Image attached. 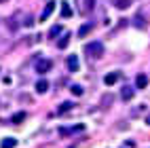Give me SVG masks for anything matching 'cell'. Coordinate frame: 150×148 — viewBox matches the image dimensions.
Segmentation results:
<instances>
[{
  "label": "cell",
  "mask_w": 150,
  "mask_h": 148,
  "mask_svg": "<svg viewBox=\"0 0 150 148\" xmlns=\"http://www.w3.org/2000/svg\"><path fill=\"white\" fill-rule=\"evenodd\" d=\"M85 53H87L89 59H99V57L104 55V45L97 42V40H93V42H89L85 47Z\"/></svg>",
  "instance_id": "cell-1"
},
{
  "label": "cell",
  "mask_w": 150,
  "mask_h": 148,
  "mask_svg": "<svg viewBox=\"0 0 150 148\" xmlns=\"http://www.w3.org/2000/svg\"><path fill=\"white\" fill-rule=\"evenodd\" d=\"M51 59H40V62L36 64V72H40V74H45V72H49L51 70Z\"/></svg>",
  "instance_id": "cell-2"
},
{
  "label": "cell",
  "mask_w": 150,
  "mask_h": 148,
  "mask_svg": "<svg viewBox=\"0 0 150 148\" xmlns=\"http://www.w3.org/2000/svg\"><path fill=\"white\" fill-rule=\"evenodd\" d=\"M78 68H81L78 57H76V55H70V57H68V70H70V72H78Z\"/></svg>",
  "instance_id": "cell-3"
},
{
  "label": "cell",
  "mask_w": 150,
  "mask_h": 148,
  "mask_svg": "<svg viewBox=\"0 0 150 148\" xmlns=\"http://www.w3.org/2000/svg\"><path fill=\"white\" fill-rule=\"evenodd\" d=\"M118 78H121V74H118V72H108V74L104 76V83H106V85H114V83H118Z\"/></svg>",
  "instance_id": "cell-4"
},
{
  "label": "cell",
  "mask_w": 150,
  "mask_h": 148,
  "mask_svg": "<svg viewBox=\"0 0 150 148\" xmlns=\"http://www.w3.org/2000/svg\"><path fill=\"white\" fill-rule=\"evenodd\" d=\"M53 8H55V2H49V4L45 6V11H42V15H40V21H47V17H51V13H53Z\"/></svg>",
  "instance_id": "cell-5"
},
{
  "label": "cell",
  "mask_w": 150,
  "mask_h": 148,
  "mask_svg": "<svg viewBox=\"0 0 150 148\" xmlns=\"http://www.w3.org/2000/svg\"><path fill=\"white\" fill-rule=\"evenodd\" d=\"M146 85H148V76H146V74H137V76H135V87H137V89H144Z\"/></svg>",
  "instance_id": "cell-6"
},
{
  "label": "cell",
  "mask_w": 150,
  "mask_h": 148,
  "mask_svg": "<svg viewBox=\"0 0 150 148\" xmlns=\"http://www.w3.org/2000/svg\"><path fill=\"white\" fill-rule=\"evenodd\" d=\"M47 91H49V83L45 78H40V81L36 83V93H47Z\"/></svg>",
  "instance_id": "cell-7"
},
{
  "label": "cell",
  "mask_w": 150,
  "mask_h": 148,
  "mask_svg": "<svg viewBox=\"0 0 150 148\" xmlns=\"http://www.w3.org/2000/svg\"><path fill=\"white\" fill-rule=\"evenodd\" d=\"M15 146H17L15 137H4V140L0 142V148H15Z\"/></svg>",
  "instance_id": "cell-8"
},
{
  "label": "cell",
  "mask_w": 150,
  "mask_h": 148,
  "mask_svg": "<svg viewBox=\"0 0 150 148\" xmlns=\"http://www.w3.org/2000/svg\"><path fill=\"white\" fill-rule=\"evenodd\" d=\"M91 30H93V23H85V25H81V28H78V36H81V38H85L89 32H91Z\"/></svg>",
  "instance_id": "cell-9"
},
{
  "label": "cell",
  "mask_w": 150,
  "mask_h": 148,
  "mask_svg": "<svg viewBox=\"0 0 150 148\" xmlns=\"http://www.w3.org/2000/svg\"><path fill=\"white\" fill-rule=\"evenodd\" d=\"M121 97L123 100H133V89L131 87H123L121 89Z\"/></svg>",
  "instance_id": "cell-10"
},
{
  "label": "cell",
  "mask_w": 150,
  "mask_h": 148,
  "mask_svg": "<svg viewBox=\"0 0 150 148\" xmlns=\"http://www.w3.org/2000/svg\"><path fill=\"white\" fill-rule=\"evenodd\" d=\"M114 6L123 11V8H129V6H131V0H116V2H114Z\"/></svg>",
  "instance_id": "cell-11"
},
{
  "label": "cell",
  "mask_w": 150,
  "mask_h": 148,
  "mask_svg": "<svg viewBox=\"0 0 150 148\" xmlns=\"http://www.w3.org/2000/svg\"><path fill=\"white\" fill-rule=\"evenodd\" d=\"M62 15H64V17H72V8H70V4H68V2H64V4H62Z\"/></svg>",
  "instance_id": "cell-12"
},
{
  "label": "cell",
  "mask_w": 150,
  "mask_h": 148,
  "mask_svg": "<svg viewBox=\"0 0 150 148\" xmlns=\"http://www.w3.org/2000/svg\"><path fill=\"white\" fill-rule=\"evenodd\" d=\"M68 42H70V34H64V38H59L57 47H59V49H64V47H68Z\"/></svg>",
  "instance_id": "cell-13"
},
{
  "label": "cell",
  "mask_w": 150,
  "mask_h": 148,
  "mask_svg": "<svg viewBox=\"0 0 150 148\" xmlns=\"http://www.w3.org/2000/svg\"><path fill=\"white\" fill-rule=\"evenodd\" d=\"M133 23H135L137 28H144V25H146V23H144V17H142V13H137V15H135V19H133Z\"/></svg>",
  "instance_id": "cell-14"
},
{
  "label": "cell",
  "mask_w": 150,
  "mask_h": 148,
  "mask_svg": "<svg viewBox=\"0 0 150 148\" xmlns=\"http://www.w3.org/2000/svg\"><path fill=\"white\" fill-rule=\"evenodd\" d=\"M25 116H28L25 112H17V114H13V118H11V121H13V123H21Z\"/></svg>",
  "instance_id": "cell-15"
},
{
  "label": "cell",
  "mask_w": 150,
  "mask_h": 148,
  "mask_svg": "<svg viewBox=\"0 0 150 148\" xmlns=\"http://www.w3.org/2000/svg\"><path fill=\"white\" fill-rule=\"evenodd\" d=\"M93 4H95V0H85V6H83V11H85V13H91Z\"/></svg>",
  "instance_id": "cell-16"
},
{
  "label": "cell",
  "mask_w": 150,
  "mask_h": 148,
  "mask_svg": "<svg viewBox=\"0 0 150 148\" xmlns=\"http://www.w3.org/2000/svg\"><path fill=\"white\" fill-rule=\"evenodd\" d=\"M59 32H62V28H59V25H53V28H51V32H49V38H55Z\"/></svg>",
  "instance_id": "cell-17"
},
{
  "label": "cell",
  "mask_w": 150,
  "mask_h": 148,
  "mask_svg": "<svg viewBox=\"0 0 150 148\" xmlns=\"http://www.w3.org/2000/svg\"><path fill=\"white\" fill-rule=\"evenodd\" d=\"M72 106H74L72 102H66V104H62V106H59V112H68V110H70Z\"/></svg>",
  "instance_id": "cell-18"
},
{
  "label": "cell",
  "mask_w": 150,
  "mask_h": 148,
  "mask_svg": "<svg viewBox=\"0 0 150 148\" xmlns=\"http://www.w3.org/2000/svg\"><path fill=\"white\" fill-rule=\"evenodd\" d=\"M72 93H74V95H83L85 91H83V87H78V85H72Z\"/></svg>",
  "instance_id": "cell-19"
},
{
  "label": "cell",
  "mask_w": 150,
  "mask_h": 148,
  "mask_svg": "<svg viewBox=\"0 0 150 148\" xmlns=\"http://www.w3.org/2000/svg\"><path fill=\"white\" fill-rule=\"evenodd\" d=\"M146 123H148V125H150V114H148V116H146Z\"/></svg>",
  "instance_id": "cell-20"
},
{
  "label": "cell",
  "mask_w": 150,
  "mask_h": 148,
  "mask_svg": "<svg viewBox=\"0 0 150 148\" xmlns=\"http://www.w3.org/2000/svg\"><path fill=\"white\" fill-rule=\"evenodd\" d=\"M0 2H6V0H0Z\"/></svg>",
  "instance_id": "cell-21"
}]
</instances>
